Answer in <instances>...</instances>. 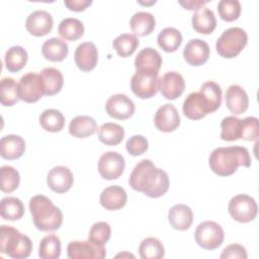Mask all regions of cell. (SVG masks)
<instances>
[{"mask_svg":"<svg viewBox=\"0 0 259 259\" xmlns=\"http://www.w3.org/2000/svg\"><path fill=\"white\" fill-rule=\"evenodd\" d=\"M130 186L149 197L158 198L164 195L170 186L168 174L155 166L149 159L141 160L133 169L130 178Z\"/></svg>","mask_w":259,"mask_h":259,"instance_id":"1","label":"cell"},{"mask_svg":"<svg viewBox=\"0 0 259 259\" xmlns=\"http://www.w3.org/2000/svg\"><path fill=\"white\" fill-rule=\"evenodd\" d=\"M208 165L217 175L230 176L234 174L240 166L249 168L251 166V157L245 147H221L210 153Z\"/></svg>","mask_w":259,"mask_h":259,"instance_id":"2","label":"cell"},{"mask_svg":"<svg viewBox=\"0 0 259 259\" xmlns=\"http://www.w3.org/2000/svg\"><path fill=\"white\" fill-rule=\"evenodd\" d=\"M29 210L35 228L41 232H53L63 224V212L50 198L45 195H34L29 200Z\"/></svg>","mask_w":259,"mask_h":259,"instance_id":"3","label":"cell"},{"mask_svg":"<svg viewBox=\"0 0 259 259\" xmlns=\"http://www.w3.org/2000/svg\"><path fill=\"white\" fill-rule=\"evenodd\" d=\"M32 250L31 240L12 226H1L0 252L13 259L27 258Z\"/></svg>","mask_w":259,"mask_h":259,"instance_id":"4","label":"cell"},{"mask_svg":"<svg viewBox=\"0 0 259 259\" xmlns=\"http://www.w3.org/2000/svg\"><path fill=\"white\" fill-rule=\"evenodd\" d=\"M248 42L247 32L238 26L226 29L218 38L215 49L218 54L226 59L237 57Z\"/></svg>","mask_w":259,"mask_h":259,"instance_id":"5","label":"cell"},{"mask_svg":"<svg viewBox=\"0 0 259 259\" xmlns=\"http://www.w3.org/2000/svg\"><path fill=\"white\" fill-rule=\"evenodd\" d=\"M194 238L195 242L201 248L205 250H214L223 244L225 233L218 223L205 221L196 227Z\"/></svg>","mask_w":259,"mask_h":259,"instance_id":"6","label":"cell"},{"mask_svg":"<svg viewBox=\"0 0 259 259\" xmlns=\"http://www.w3.org/2000/svg\"><path fill=\"white\" fill-rule=\"evenodd\" d=\"M158 72L139 70L131 79V89L133 93L142 99L153 97L159 90Z\"/></svg>","mask_w":259,"mask_h":259,"instance_id":"7","label":"cell"},{"mask_svg":"<svg viewBox=\"0 0 259 259\" xmlns=\"http://www.w3.org/2000/svg\"><path fill=\"white\" fill-rule=\"evenodd\" d=\"M230 215L239 223H249L258 213V206L253 197L248 194H237L231 198L228 205Z\"/></svg>","mask_w":259,"mask_h":259,"instance_id":"8","label":"cell"},{"mask_svg":"<svg viewBox=\"0 0 259 259\" xmlns=\"http://www.w3.org/2000/svg\"><path fill=\"white\" fill-rule=\"evenodd\" d=\"M19 98L27 103L38 101L45 95V85L39 74L28 72L18 82Z\"/></svg>","mask_w":259,"mask_h":259,"instance_id":"9","label":"cell"},{"mask_svg":"<svg viewBox=\"0 0 259 259\" xmlns=\"http://www.w3.org/2000/svg\"><path fill=\"white\" fill-rule=\"evenodd\" d=\"M67 255L70 259H103L106 256V250L103 245L90 240L72 241L67 246Z\"/></svg>","mask_w":259,"mask_h":259,"instance_id":"10","label":"cell"},{"mask_svg":"<svg viewBox=\"0 0 259 259\" xmlns=\"http://www.w3.org/2000/svg\"><path fill=\"white\" fill-rule=\"evenodd\" d=\"M124 167L123 156L113 151L102 154L98 161V172L106 180L117 179L123 173Z\"/></svg>","mask_w":259,"mask_h":259,"instance_id":"11","label":"cell"},{"mask_svg":"<svg viewBox=\"0 0 259 259\" xmlns=\"http://www.w3.org/2000/svg\"><path fill=\"white\" fill-rule=\"evenodd\" d=\"M135 103L125 94H114L110 96L105 103L107 114L116 119H127L135 112Z\"/></svg>","mask_w":259,"mask_h":259,"instance_id":"12","label":"cell"},{"mask_svg":"<svg viewBox=\"0 0 259 259\" xmlns=\"http://www.w3.org/2000/svg\"><path fill=\"white\" fill-rule=\"evenodd\" d=\"M158 88L165 98L174 100L183 93L185 89V82L180 73L169 71L159 78Z\"/></svg>","mask_w":259,"mask_h":259,"instance_id":"13","label":"cell"},{"mask_svg":"<svg viewBox=\"0 0 259 259\" xmlns=\"http://www.w3.org/2000/svg\"><path fill=\"white\" fill-rule=\"evenodd\" d=\"M155 126L164 133L175 131L180 124V116L176 107L171 103L160 106L154 116Z\"/></svg>","mask_w":259,"mask_h":259,"instance_id":"14","label":"cell"},{"mask_svg":"<svg viewBox=\"0 0 259 259\" xmlns=\"http://www.w3.org/2000/svg\"><path fill=\"white\" fill-rule=\"evenodd\" d=\"M210 50L206 41L200 38L190 39L184 47L183 58L191 66L203 65L209 58Z\"/></svg>","mask_w":259,"mask_h":259,"instance_id":"15","label":"cell"},{"mask_svg":"<svg viewBox=\"0 0 259 259\" xmlns=\"http://www.w3.org/2000/svg\"><path fill=\"white\" fill-rule=\"evenodd\" d=\"M47 183L53 191L57 193H64L72 187L74 183V176L68 167L56 166L49 171Z\"/></svg>","mask_w":259,"mask_h":259,"instance_id":"16","label":"cell"},{"mask_svg":"<svg viewBox=\"0 0 259 259\" xmlns=\"http://www.w3.org/2000/svg\"><path fill=\"white\" fill-rule=\"evenodd\" d=\"M54 20L52 15L46 10L32 11L25 20L27 31L34 36H42L48 34L53 28Z\"/></svg>","mask_w":259,"mask_h":259,"instance_id":"17","label":"cell"},{"mask_svg":"<svg viewBox=\"0 0 259 259\" xmlns=\"http://www.w3.org/2000/svg\"><path fill=\"white\" fill-rule=\"evenodd\" d=\"M74 60L81 71H92L98 62V51L95 45L91 41H85L78 45L75 50Z\"/></svg>","mask_w":259,"mask_h":259,"instance_id":"18","label":"cell"},{"mask_svg":"<svg viewBox=\"0 0 259 259\" xmlns=\"http://www.w3.org/2000/svg\"><path fill=\"white\" fill-rule=\"evenodd\" d=\"M182 111L186 117L192 120H198L210 113L209 106L200 92H191L185 98Z\"/></svg>","mask_w":259,"mask_h":259,"instance_id":"19","label":"cell"},{"mask_svg":"<svg viewBox=\"0 0 259 259\" xmlns=\"http://www.w3.org/2000/svg\"><path fill=\"white\" fill-rule=\"evenodd\" d=\"M226 105L234 114L244 113L249 106V97L245 89L240 85H230L226 91Z\"/></svg>","mask_w":259,"mask_h":259,"instance_id":"20","label":"cell"},{"mask_svg":"<svg viewBox=\"0 0 259 259\" xmlns=\"http://www.w3.org/2000/svg\"><path fill=\"white\" fill-rule=\"evenodd\" d=\"M127 200L125 190L118 185H111L102 190L100 193V204L107 210H117L123 207Z\"/></svg>","mask_w":259,"mask_h":259,"instance_id":"21","label":"cell"},{"mask_svg":"<svg viewBox=\"0 0 259 259\" xmlns=\"http://www.w3.org/2000/svg\"><path fill=\"white\" fill-rule=\"evenodd\" d=\"M25 151V141L17 135H7L0 140V155L6 160L20 158Z\"/></svg>","mask_w":259,"mask_h":259,"instance_id":"22","label":"cell"},{"mask_svg":"<svg viewBox=\"0 0 259 259\" xmlns=\"http://www.w3.org/2000/svg\"><path fill=\"white\" fill-rule=\"evenodd\" d=\"M168 221L173 229L178 231H186L190 228L193 222L192 210L186 204H175L169 209Z\"/></svg>","mask_w":259,"mask_h":259,"instance_id":"23","label":"cell"},{"mask_svg":"<svg viewBox=\"0 0 259 259\" xmlns=\"http://www.w3.org/2000/svg\"><path fill=\"white\" fill-rule=\"evenodd\" d=\"M193 29L202 34L211 33L217 26V19L211 9L201 7L196 10L191 17Z\"/></svg>","mask_w":259,"mask_h":259,"instance_id":"24","label":"cell"},{"mask_svg":"<svg viewBox=\"0 0 259 259\" xmlns=\"http://www.w3.org/2000/svg\"><path fill=\"white\" fill-rule=\"evenodd\" d=\"M162 65V57L158 51L148 47L139 52L135 59V68L139 70H148L159 72Z\"/></svg>","mask_w":259,"mask_h":259,"instance_id":"25","label":"cell"},{"mask_svg":"<svg viewBox=\"0 0 259 259\" xmlns=\"http://www.w3.org/2000/svg\"><path fill=\"white\" fill-rule=\"evenodd\" d=\"M97 130L98 127L95 119L88 115H78L69 123L70 135L79 139L92 136Z\"/></svg>","mask_w":259,"mask_h":259,"instance_id":"26","label":"cell"},{"mask_svg":"<svg viewBox=\"0 0 259 259\" xmlns=\"http://www.w3.org/2000/svg\"><path fill=\"white\" fill-rule=\"evenodd\" d=\"M69 47L67 42L58 37L47 39L41 46L42 56L51 62H61L68 56Z\"/></svg>","mask_w":259,"mask_h":259,"instance_id":"27","label":"cell"},{"mask_svg":"<svg viewBox=\"0 0 259 259\" xmlns=\"http://www.w3.org/2000/svg\"><path fill=\"white\" fill-rule=\"evenodd\" d=\"M130 25L135 35L146 36L154 30L156 26V19L150 12L139 11L132 16Z\"/></svg>","mask_w":259,"mask_h":259,"instance_id":"28","label":"cell"},{"mask_svg":"<svg viewBox=\"0 0 259 259\" xmlns=\"http://www.w3.org/2000/svg\"><path fill=\"white\" fill-rule=\"evenodd\" d=\"M39 75L45 85V95L52 96L61 91L64 84V78L59 69L53 67L44 68Z\"/></svg>","mask_w":259,"mask_h":259,"instance_id":"29","label":"cell"},{"mask_svg":"<svg viewBox=\"0 0 259 259\" xmlns=\"http://www.w3.org/2000/svg\"><path fill=\"white\" fill-rule=\"evenodd\" d=\"M124 137V130L114 122H105L98 128V139L107 146H116L121 143Z\"/></svg>","mask_w":259,"mask_h":259,"instance_id":"30","label":"cell"},{"mask_svg":"<svg viewBox=\"0 0 259 259\" xmlns=\"http://www.w3.org/2000/svg\"><path fill=\"white\" fill-rule=\"evenodd\" d=\"M24 205L22 201L14 196L2 198L0 203V214L6 221L20 220L24 214Z\"/></svg>","mask_w":259,"mask_h":259,"instance_id":"31","label":"cell"},{"mask_svg":"<svg viewBox=\"0 0 259 259\" xmlns=\"http://www.w3.org/2000/svg\"><path fill=\"white\" fill-rule=\"evenodd\" d=\"M27 59L28 55L25 49L20 46H13L9 48L5 53V67L9 72H18L25 66Z\"/></svg>","mask_w":259,"mask_h":259,"instance_id":"32","label":"cell"},{"mask_svg":"<svg viewBox=\"0 0 259 259\" xmlns=\"http://www.w3.org/2000/svg\"><path fill=\"white\" fill-rule=\"evenodd\" d=\"M157 42L163 51L173 53L180 47L182 42V34L177 28L165 27L159 32Z\"/></svg>","mask_w":259,"mask_h":259,"instance_id":"33","label":"cell"},{"mask_svg":"<svg viewBox=\"0 0 259 259\" xmlns=\"http://www.w3.org/2000/svg\"><path fill=\"white\" fill-rule=\"evenodd\" d=\"M58 32L65 40H76L84 33V25L81 20L74 17H67L63 19L59 26Z\"/></svg>","mask_w":259,"mask_h":259,"instance_id":"34","label":"cell"},{"mask_svg":"<svg viewBox=\"0 0 259 259\" xmlns=\"http://www.w3.org/2000/svg\"><path fill=\"white\" fill-rule=\"evenodd\" d=\"M39 123L47 132L57 133L63 130L65 125V116L58 109H46L39 115Z\"/></svg>","mask_w":259,"mask_h":259,"instance_id":"35","label":"cell"},{"mask_svg":"<svg viewBox=\"0 0 259 259\" xmlns=\"http://www.w3.org/2000/svg\"><path fill=\"white\" fill-rule=\"evenodd\" d=\"M221 139L233 142L241 139L243 131V119L236 116H226L221 122Z\"/></svg>","mask_w":259,"mask_h":259,"instance_id":"36","label":"cell"},{"mask_svg":"<svg viewBox=\"0 0 259 259\" xmlns=\"http://www.w3.org/2000/svg\"><path fill=\"white\" fill-rule=\"evenodd\" d=\"M139 38L132 33H121L113 39L112 47L121 58L130 57L139 47Z\"/></svg>","mask_w":259,"mask_h":259,"instance_id":"37","label":"cell"},{"mask_svg":"<svg viewBox=\"0 0 259 259\" xmlns=\"http://www.w3.org/2000/svg\"><path fill=\"white\" fill-rule=\"evenodd\" d=\"M18 84L11 77H4L0 82V102L4 106H12L19 101Z\"/></svg>","mask_w":259,"mask_h":259,"instance_id":"38","label":"cell"},{"mask_svg":"<svg viewBox=\"0 0 259 259\" xmlns=\"http://www.w3.org/2000/svg\"><path fill=\"white\" fill-rule=\"evenodd\" d=\"M139 253L142 259H161L165 255V249L160 240L149 237L141 242Z\"/></svg>","mask_w":259,"mask_h":259,"instance_id":"39","label":"cell"},{"mask_svg":"<svg viewBox=\"0 0 259 259\" xmlns=\"http://www.w3.org/2000/svg\"><path fill=\"white\" fill-rule=\"evenodd\" d=\"M61 255V240L57 235L44 237L39 243L38 256L41 259H58Z\"/></svg>","mask_w":259,"mask_h":259,"instance_id":"40","label":"cell"},{"mask_svg":"<svg viewBox=\"0 0 259 259\" xmlns=\"http://www.w3.org/2000/svg\"><path fill=\"white\" fill-rule=\"evenodd\" d=\"M199 92L207 102L210 112L215 111L222 104V88L221 86L213 82V81H207L204 82L201 87Z\"/></svg>","mask_w":259,"mask_h":259,"instance_id":"41","label":"cell"},{"mask_svg":"<svg viewBox=\"0 0 259 259\" xmlns=\"http://www.w3.org/2000/svg\"><path fill=\"white\" fill-rule=\"evenodd\" d=\"M0 189L3 192L10 193L17 189L20 182V176L15 168L4 165L0 168Z\"/></svg>","mask_w":259,"mask_h":259,"instance_id":"42","label":"cell"},{"mask_svg":"<svg viewBox=\"0 0 259 259\" xmlns=\"http://www.w3.org/2000/svg\"><path fill=\"white\" fill-rule=\"evenodd\" d=\"M218 12L223 20L234 21L241 14V3L238 0H221L218 3Z\"/></svg>","mask_w":259,"mask_h":259,"instance_id":"43","label":"cell"},{"mask_svg":"<svg viewBox=\"0 0 259 259\" xmlns=\"http://www.w3.org/2000/svg\"><path fill=\"white\" fill-rule=\"evenodd\" d=\"M111 235V229L109 224L106 222H97L92 225L89 231L88 240L98 244L105 245V243L109 240Z\"/></svg>","mask_w":259,"mask_h":259,"instance_id":"44","label":"cell"},{"mask_svg":"<svg viewBox=\"0 0 259 259\" xmlns=\"http://www.w3.org/2000/svg\"><path fill=\"white\" fill-rule=\"evenodd\" d=\"M126 151L132 156L143 155L149 148L148 140L142 135H135L131 137L125 144Z\"/></svg>","mask_w":259,"mask_h":259,"instance_id":"45","label":"cell"},{"mask_svg":"<svg viewBox=\"0 0 259 259\" xmlns=\"http://www.w3.org/2000/svg\"><path fill=\"white\" fill-rule=\"evenodd\" d=\"M259 138V120L257 117L248 116L243 119V131L242 140L255 141L257 142Z\"/></svg>","mask_w":259,"mask_h":259,"instance_id":"46","label":"cell"},{"mask_svg":"<svg viewBox=\"0 0 259 259\" xmlns=\"http://www.w3.org/2000/svg\"><path fill=\"white\" fill-rule=\"evenodd\" d=\"M222 259H227V258H232V259H246L248 257L247 251L245 247H243L240 244H231L227 246L221 256Z\"/></svg>","mask_w":259,"mask_h":259,"instance_id":"47","label":"cell"},{"mask_svg":"<svg viewBox=\"0 0 259 259\" xmlns=\"http://www.w3.org/2000/svg\"><path fill=\"white\" fill-rule=\"evenodd\" d=\"M64 4L69 10L80 12L85 10L88 6L92 4L91 0H66L64 1Z\"/></svg>","mask_w":259,"mask_h":259,"instance_id":"48","label":"cell"},{"mask_svg":"<svg viewBox=\"0 0 259 259\" xmlns=\"http://www.w3.org/2000/svg\"><path fill=\"white\" fill-rule=\"evenodd\" d=\"M181 6H183L185 9L188 10H198L201 8L204 4L207 3V1H202V0H186V1H179L178 2Z\"/></svg>","mask_w":259,"mask_h":259,"instance_id":"49","label":"cell"},{"mask_svg":"<svg viewBox=\"0 0 259 259\" xmlns=\"http://www.w3.org/2000/svg\"><path fill=\"white\" fill-rule=\"evenodd\" d=\"M123 256H130V257H135L134 255H132V254H127V253H124V254H118V255H116V257H123Z\"/></svg>","mask_w":259,"mask_h":259,"instance_id":"50","label":"cell"}]
</instances>
